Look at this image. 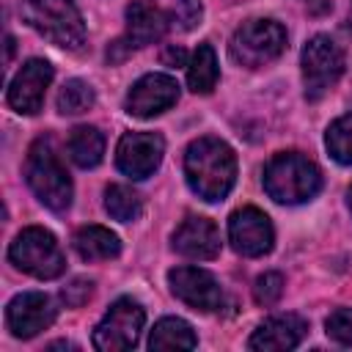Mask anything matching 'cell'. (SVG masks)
Instances as JSON below:
<instances>
[{"label":"cell","instance_id":"4","mask_svg":"<svg viewBox=\"0 0 352 352\" xmlns=\"http://www.w3.org/2000/svg\"><path fill=\"white\" fill-rule=\"evenodd\" d=\"M25 179L36 198L52 212H63L72 204V179L47 138H38L30 146L25 160Z\"/></svg>","mask_w":352,"mask_h":352},{"label":"cell","instance_id":"3","mask_svg":"<svg viewBox=\"0 0 352 352\" xmlns=\"http://www.w3.org/2000/svg\"><path fill=\"white\" fill-rule=\"evenodd\" d=\"M22 19L47 41L63 50H80L85 41V22L74 0H22Z\"/></svg>","mask_w":352,"mask_h":352},{"label":"cell","instance_id":"22","mask_svg":"<svg viewBox=\"0 0 352 352\" xmlns=\"http://www.w3.org/2000/svg\"><path fill=\"white\" fill-rule=\"evenodd\" d=\"M104 209L118 223H132L140 217V195L126 184H110L104 190Z\"/></svg>","mask_w":352,"mask_h":352},{"label":"cell","instance_id":"26","mask_svg":"<svg viewBox=\"0 0 352 352\" xmlns=\"http://www.w3.org/2000/svg\"><path fill=\"white\" fill-rule=\"evenodd\" d=\"M327 336L344 346H352V308H338L324 322Z\"/></svg>","mask_w":352,"mask_h":352},{"label":"cell","instance_id":"13","mask_svg":"<svg viewBox=\"0 0 352 352\" xmlns=\"http://www.w3.org/2000/svg\"><path fill=\"white\" fill-rule=\"evenodd\" d=\"M50 82H52V66L44 58H30L28 63H22V69L14 74L8 85V104L22 116L38 113Z\"/></svg>","mask_w":352,"mask_h":352},{"label":"cell","instance_id":"18","mask_svg":"<svg viewBox=\"0 0 352 352\" xmlns=\"http://www.w3.org/2000/svg\"><path fill=\"white\" fill-rule=\"evenodd\" d=\"M77 256L82 261H107L121 253L118 236L104 226H82L72 239Z\"/></svg>","mask_w":352,"mask_h":352},{"label":"cell","instance_id":"11","mask_svg":"<svg viewBox=\"0 0 352 352\" xmlns=\"http://www.w3.org/2000/svg\"><path fill=\"white\" fill-rule=\"evenodd\" d=\"M168 283H170V292L184 305H190L195 311L212 314V311H220V305H223L220 283L214 280L212 272H206L201 267H176L168 272Z\"/></svg>","mask_w":352,"mask_h":352},{"label":"cell","instance_id":"23","mask_svg":"<svg viewBox=\"0 0 352 352\" xmlns=\"http://www.w3.org/2000/svg\"><path fill=\"white\" fill-rule=\"evenodd\" d=\"M324 146L330 151V157L341 165H352V113L336 118L330 126H327V135H324Z\"/></svg>","mask_w":352,"mask_h":352},{"label":"cell","instance_id":"10","mask_svg":"<svg viewBox=\"0 0 352 352\" xmlns=\"http://www.w3.org/2000/svg\"><path fill=\"white\" fill-rule=\"evenodd\" d=\"M165 154V140L157 132H126L116 148V165L129 179L151 176Z\"/></svg>","mask_w":352,"mask_h":352},{"label":"cell","instance_id":"15","mask_svg":"<svg viewBox=\"0 0 352 352\" xmlns=\"http://www.w3.org/2000/svg\"><path fill=\"white\" fill-rule=\"evenodd\" d=\"M173 250L195 261H209L220 253V231L209 217L190 214L173 231Z\"/></svg>","mask_w":352,"mask_h":352},{"label":"cell","instance_id":"24","mask_svg":"<svg viewBox=\"0 0 352 352\" xmlns=\"http://www.w3.org/2000/svg\"><path fill=\"white\" fill-rule=\"evenodd\" d=\"M94 88L85 80H66L58 91V113L63 116H80L94 104Z\"/></svg>","mask_w":352,"mask_h":352},{"label":"cell","instance_id":"27","mask_svg":"<svg viewBox=\"0 0 352 352\" xmlns=\"http://www.w3.org/2000/svg\"><path fill=\"white\" fill-rule=\"evenodd\" d=\"M201 14H204V8H201L198 0H176L173 16H176V22H179L182 30H192L201 22Z\"/></svg>","mask_w":352,"mask_h":352},{"label":"cell","instance_id":"8","mask_svg":"<svg viewBox=\"0 0 352 352\" xmlns=\"http://www.w3.org/2000/svg\"><path fill=\"white\" fill-rule=\"evenodd\" d=\"M344 74V52L330 36H314L302 47V82L308 99H322Z\"/></svg>","mask_w":352,"mask_h":352},{"label":"cell","instance_id":"19","mask_svg":"<svg viewBox=\"0 0 352 352\" xmlns=\"http://www.w3.org/2000/svg\"><path fill=\"white\" fill-rule=\"evenodd\" d=\"M66 148H69V157L74 165L80 168H96L104 157V135L96 129V126H74L69 140H66Z\"/></svg>","mask_w":352,"mask_h":352},{"label":"cell","instance_id":"14","mask_svg":"<svg viewBox=\"0 0 352 352\" xmlns=\"http://www.w3.org/2000/svg\"><path fill=\"white\" fill-rule=\"evenodd\" d=\"M6 322L16 338H33L55 322V305L44 292H22L8 302Z\"/></svg>","mask_w":352,"mask_h":352},{"label":"cell","instance_id":"2","mask_svg":"<svg viewBox=\"0 0 352 352\" xmlns=\"http://www.w3.org/2000/svg\"><path fill=\"white\" fill-rule=\"evenodd\" d=\"M264 190L278 204H305L322 190V173L308 157L297 151L275 154L264 168Z\"/></svg>","mask_w":352,"mask_h":352},{"label":"cell","instance_id":"1","mask_svg":"<svg viewBox=\"0 0 352 352\" xmlns=\"http://www.w3.org/2000/svg\"><path fill=\"white\" fill-rule=\"evenodd\" d=\"M184 176L190 190L206 204L223 201L236 182L234 148L220 138H198L187 146Z\"/></svg>","mask_w":352,"mask_h":352},{"label":"cell","instance_id":"12","mask_svg":"<svg viewBox=\"0 0 352 352\" xmlns=\"http://www.w3.org/2000/svg\"><path fill=\"white\" fill-rule=\"evenodd\" d=\"M179 102V85L170 74H143L126 94V113L135 118H154Z\"/></svg>","mask_w":352,"mask_h":352},{"label":"cell","instance_id":"20","mask_svg":"<svg viewBox=\"0 0 352 352\" xmlns=\"http://www.w3.org/2000/svg\"><path fill=\"white\" fill-rule=\"evenodd\" d=\"M198 338L192 327L179 316H165L154 324L148 336V349H195Z\"/></svg>","mask_w":352,"mask_h":352},{"label":"cell","instance_id":"16","mask_svg":"<svg viewBox=\"0 0 352 352\" xmlns=\"http://www.w3.org/2000/svg\"><path fill=\"white\" fill-rule=\"evenodd\" d=\"M305 330H308V324H305V319L297 316V314L270 316V319H264V322L253 330L248 346H250V349H272V352H278V349H294V346L302 341Z\"/></svg>","mask_w":352,"mask_h":352},{"label":"cell","instance_id":"21","mask_svg":"<svg viewBox=\"0 0 352 352\" xmlns=\"http://www.w3.org/2000/svg\"><path fill=\"white\" fill-rule=\"evenodd\" d=\"M220 69H217V55L212 50V44H198V50L190 58L187 66V85L195 94H209L217 85Z\"/></svg>","mask_w":352,"mask_h":352},{"label":"cell","instance_id":"28","mask_svg":"<svg viewBox=\"0 0 352 352\" xmlns=\"http://www.w3.org/2000/svg\"><path fill=\"white\" fill-rule=\"evenodd\" d=\"M91 292H94V283H91V280L77 278V280H72V286H66V289L60 292V297H63V302H66V305L77 308V305H82V302L91 297Z\"/></svg>","mask_w":352,"mask_h":352},{"label":"cell","instance_id":"17","mask_svg":"<svg viewBox=\"0 0 352 352\" xmlns=\"http://www.w3.org/2000/svg\"><path fill=\"white\" fill-rule=\"evenodd\" d=\"M168 30V14L151 0H132L126 6V41L132 47L154 44Z\"/></svg>","mask_w":352,"mask_h":352},{"label":"cell","instance_id":"29","mask_svg":"<svg viewBox=\"0 0 352 352\" xmlns=\"http://www.w3.org/2000/svg\"><path fill=\"white\" fill-rule=\"evenodd\" d=\"M182 60H184V50L182 47H168L162 52V63H168V66H182Z\"/></svg>","mask_w":352,"mask_h":352},{"label":"cell","instance_id":"7","mask_svg":"<svg viewBox=\"0 0 352 352\" xmlns=\"http://www.w3.org/2000/svg\"><path fill=\"white\" fill-rule=\"evenodd\" d=\"M146 324V311L138 300L132 297H118L102 322L94 327V346L99 352H124L132 349L143 333Z\"/></svg>","mask_w":352,"mask_h":352},{"label":"cell","instance_id":"5","mask_svg":"<svg viewBox=\"0 0 352 352\" xmlns=\"http://www.w3.org/2000/svg\"><path fill=\"white\" fill-rule=\"evenodd\" d=\"M8 258L16 270H22L38 280H52V278L63 275V270H66V258H63V250H60L55 234L41 226L22 228L8 248Z\"/></svg>","mask_w":352,"mask_h":352},{"label":"cell","instance_id":"30","mask_svg":"<svg viewBox=\"0 0 352 352\" xmlns=\"http://www.w3.org/2000/svg\"><path fill=\"white\" fill-rule=\"evenodd\" d=\"M346 206H349V212H352V187L346 190Z\"/></svg>","mask_w":352,"mask_h":352},{"label":"cell","instance_id":"25","mask_svg":"<svg viewBox=\"0 0 352 352\" xmlns=\"http://www.w3.org/2000/svg\"><path fill=\"white\" fill-rule=\"evenodd\" d=\"M283 294V275L280 272H264L256 278L253 286V297L258 305H275Z\"/></svg>","mask_w":352,"mask_h":352},{"label":"cell","instance_id":"6","mask_svg":"<svg viewBox=\"0 0 352 352\" xmlns=\"http://www.w3.org/2000/svg\"><path fill=\"white\" fill-rule=\"evenodd\" d=\"M286 50V28L275 19H248L231 36V58L248 69L275 60Z\"/></svg>","mask_w":352,"mask_h":352},{"label":"cell","instance_id":"9","mask_svg":"<svg viewBox=\"0 0 352 352\" xmlns=\"http://www.w3.org/2000/svg\"><path fill=\"white\" fill-rule=\"evenodd\" d=\"M228 242L239 256L258 258L272 250L275 231L270 217L256 206H242L228 217Z\"/></svg>","mask_w":352,"mask_h":352}]
</instances>
